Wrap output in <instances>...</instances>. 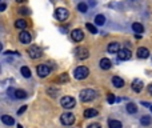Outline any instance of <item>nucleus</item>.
<instances>
[{"mask_svg":"<svg viewBox=\"0 0 152 128\" xmlns=\"http://www.w3.org/2000/svg\"><path fill=\"white\" fill-rule=\"evenodd\" d=\"M20 72H21V75H23L24 77H27V79H28V77L31 76V69H29L28 67H21Z\"/></svg>","mask_w":152,"mask_h":128,"instance_id":"5701e85b","label":"nucleus"},{"mask_svg":"<svg viewBox=\"0 0 152 128\" xmlns=\"http://www.w3.org/2000/svg\"><path fill=\"white\" fill-rule=\"evenodd\" d=\"M77 9H79L80 12H87V9H88V5L85 4V3H80V4L77 5Z\"/></svg>","mask_w":152,"mask_h":128,"instance_id":"cd10ccee","label":"nucleus"},{"mask_svg":"<svg viewBox=\"0 0 152 128\" xmlns=\"http://www.w3.org/2000/svg\"><path fill=\"white\" fill-rule=\"evenodd\" d=\"M132 89L135 91V92H140L141 89H143V81L141 80H139V79H135L132 81Z\"/></svg>","mask_w":152,"mask_h":128,"instance_id":"f8f14e48","label":"nucleus"},{"mask_svg":"<svg viewBox=\"0 0 152 128\" xmlns=\"http://www.w3.org/2000/svg\"><path fill=\"white\" fill-rule=\"evenodd\" d=\"M107 49H108L109 53H117L120 51V45H119V43H111Z\"/></svg>","mask_w":152,"mask_h":128,"instance_id":"dca6fc26","label":"nucleus"},{"mask_svg":"<svg viewBox=\"0 0 152 128\" xmlns=\"http://www.w3.org/2000/svg\"><path fill=\"white\" fill-rule=\"evenodd\" d=\"M28 55L31 59H39L43 55V49L37 45H32V47L28 48Z\"/></svg>","mask_w":152,"mask_h":128,"instance_id":"7ed1b4c3","label":"nucleus"},{"mask_svg":"<svg viewBox=\"0 0 152 128\" xmlns=\"http://www.w3.org/2000/svg\"><path fill=\"white\" fill-rule=\"evenodd\" d=\"M15 27L19 29H24L27 27V21L24 20V19H17V20L15 21Z\"/></svg>","mask_w":152,"mask_h":128,"instance_id":"6ab92c4d","label":"nucleus"},{"mask_svg":"<svg viewBox=\"0 0 152 128\" xmlns=\"http://www.w3.org/2000/svg\"><path fill=\"white\" fill-rule=\"evenodd\" d=\"M148 92L152 95V84H149V85H148Z\"/></svg>","mask_w":152,"mask_h":128,"instance_id":"72a5a7b5","label":"nucleus"},{"mask_svg":"<svg viewBox=\"0 0 152 128\" xmlns=\"http://www.w3.org/2000/svg\"><path fill=\"white\" fill-rule=\"evenodd\" d=\"M15 97L16 99H25L27 97V92L23 89H16L15 91Z\"/></svg>","mask_w":152,"mask_h":128,"instance_id":"aec40b11","label":"nucleus"},{"mask_svg":"<svg viewBox=\"0 0 152 128\" xmlns=\"http://www.w3.org/2000/svg\"><path fill=\"white\" fill-rule=\"evenodd\" d=\"M61 105H63V108L65 109H71L75 107V104H76V101H75V99L72 97V96H64L63 99L60 100Z\"/></svg>","mask_w":152,"mask_h":128,"instance_id":"20e7f679","label":"nucleus"},{"mask_svg":"<svg viewBox=\"0 0 152 128\" xmlns=\"http://www.w3.org/2000/svg\"><path fill=\"white\" fill-rule=\"evenodd\" d=\"M127 112L128 113H136V112H137V107H136L133 103H128L127 104Z\"/></svg>","mask_w":152,"mask_h":128,"instance_id":"412c9836","label":"nucleus"},{"mask_svg":"<svg viewBox=\"0 0 152 128\" xmlns=\"http://www.w3.org/2000/svg\"><path fill=\"white\" fill-rule=\"evenodd\" d=\"M4 9H5V4H4V3H3V4L0 5V11H4Z\"/></svg>","mask_w":152,"mask_h":128,"instance_id":"f704fd0d","label":"nucleus"},{"mask_svg":"<svg viewBox=\"0 0 152 128\" xmlns=\"http://www.w3.org/2000/svg\"><path fill=\"white\" fill-rule=\"evenodd\" d=\"M140 123H141L143 125H149V124L152 123V117H151V116H143V117L140 119Z\"/></svg>","mask_w":152,"mask_h":128,"instance_id":"393cba45","label":"nucleus"},{"mask_svg":"<svg viewBox=\"0 0 152 128\" xmlns=\"http://www.w3.org/2000/svg\"><path fill=\"white\" fill-rule=\"evenodd\" d=\"M111 60H109V59H107V57H103L100 60V68L101 69H109L111 68Z\"/></svg>","mask_w":152,"mask_h":128,"instance_id":"f3484780","label":"nucleus"},{"mask_svg":"<svg viewBox=\"0 0 152 128\" xmlns=\"http://www.w3.org/2000/svg\"><path fill=\"white\" fill-rule=\"evenodd\" d=\"M151 111H152V107H151Z\"/></svg>","mask_w":152,"mask_h":128,"instance_id":"58836bf2","label":"nucleus"},{"mask_svg":"<svg viewBox=\"0 0 152 128\" xmlns=\"http://www.w3.org/2000/svg\"><path fill=\"white\" fill-rule=\"evenodd\" d=\"M60 120L64 125H72L75 123V115L71 113V112H64V113L61 115Z\"/></svg>","mask_w":152,"mask_h":128,"instance_id":"39448f33","label":"nucleus"},{"mask_svg":"<svg viewBox=\"0 0 152 128\" xmlns=\"http://www.w3.org/2000/svg\"><path fill=\"white\" fill-rule=\"evenodd\" d=\"M107 99H108V103H109V104H113L115 100H116V99H115V95H112V93H108Z\"/></svg>","mask_w":152,"mask_h":128,"instance_id":"c756f323","label":"nucleus"},{"mask_svg":"<svg viewBox=\"0 0 152 128\" xmlns=\"http://www.w3.org/2000/svg\"><path fill=\"white\" fill-rule=\"evenodd\" d=\"M71 37L73 41H81V40L84 39V33H83L81 29H73V31L71 32Z\"/></svg>","mask_w":152,"mask_h":128,"instance_id":"1a4fd4ad","label":"nucleus"},{"mask_svg":"<svg viewBox=\"0 0 152 128\" xmlns=\"http://www.w3.org/2000/svg\"><path fill=\"white\" fill-rule=\"evenodd\" d=\"M132 29H133L135 32H139V33H140V32L144 31V27L141 25L140 23H133V24H132Z\"/></svg>","mask_w":152,"mask_h":128,"instance_id":"b1692460","label":"nucleus"},{"mask_svg":"<svg viewBox=\"0 0 152 128\" xmlns=\"http://www.w3.org/2000/svg\"><path fill=\"white\" fill-rule=\"evenodd\" d=\"M141 104H143V105H145V107H149V104H148V103H145V101H143Z\"/></svg>","mask_w":152,"mask_h":128,"instance_id":"c9c22d12","label":"nucleus"},{"mask_svg":"<svg viewBox=\"0 0 152 128\" xmlns=\"http://www.w3.org/2000/svg\"><path fill=\"white\" fill-rule=\"evenodd\" d=\"M75 79H77V80H83V79H85V77L89 75V69L87 68V67H83V65H80V67H77L76 69H75Z\"/></svg>","mask_w":152,"mask_h":128,"instance_id":"f03ea898","label":"nucleus"},{"mask_svg":"<svg viewBox=\"0 0 152 128\" xmlns=\"http://www.w3.org/2000/svg\"><path fill=\"white\" fill-rule=\"evenodd\" d=\"M36 71L40 77H47L51 73V67L47 65V64H40V65H37Z\"/></svg>","mask_w":152,"mask_h":128,"instance_id":"423d86ee","label":"nucleus"},{"mask_svg":"<svg viewBox=\"0 0 152 128\" xmlns=\"http://www.w3.org/2000/svg\"><path fill=\"white\" fill-rule=\"evenodd\" d=\"M85 28H87L88 31L91 32V33H96V32H97V28H96V25H93V24H91V23L85 24Z\"/></svg>","mask_w":152,"mask_h":128,"instance_id":"bb28decb","label":"nucleus"},{"mask_svg":"<svg viewBox=\"0 0 152 128\" xmlns=\"http://www.w3.org/2000/svg\"><path fill=\"white\" fill-rule=\"evenodd\" d=\"M87 128H101V125L99 124V123H92V124H89Z\"/></svg>","mask_w":152,"mask_h":128,"instance_id":"2f4dec72","label":"nucleus"},{"mask_svg":"<svg viewBox=\"0 0 152 128\" xmlns=\"http://www.w3.org/2000/svg\"><path fill=\"white\" fill-rule=\"evenodd\" d=\"M95 97H96V92L93 89H89V88H85V89H83L80 92V100L84 101V103L92 101Z\"/></svg>","mask_w":152,"mask_h":128,"instance_id":"f257e3e1","label":"nucleus"},{"mask_svg":"<svg viewBox=\"0 0 152 128\" xmlns=\"http://www.w3.org/2000/svg\"><path fill=\"white\" fill-rule=\"evenodd\" d=\"M108 125L109 128H121V123L117 121V120H109Z\"/></svg>","mask_w":152,"mask_h":128,"instance_id":"a878e982","label":"nucleus"},{"mask_svg":"<svg viewBox=\"0 0 152 128\" xmlns=\"http://www.w3.org/2000/svg\"><path fill=\"white\" fill-rule=\"evenodd\" d=\"M68 15H69V13H68V9H65V8H57V9L55 11L56 19H57V20H60V21L67 20Z\"/></svg>","mask_w":152,"mask_h":128,"instance_id":"0eeeda50","label":"nucleus"},{"mask_svg":"<svg viewBox=\"0 0 152 128\" xmlns=\"http://www.w3.org/2000/svg\"><path fill=\"white\" fill-rule=\"evenodd\" d=\"M97 109H93V108H88L84 111V117L85 119H91V117H96V115H97Z\"/></svg>","mask_w":152,"mask_h":128,"instance_id":"2eb2a0df","label":"nucleus"},{"mask_svg":"<svg viewBox=\"0 0 152 128\" xmlns=\"http://www.w3.org/2000/svg\"><path fill=\"white\" fill-rule=\"evenodd\" d=\"M117 57H119L120 60H128V59H131V51L127 49V48L120 49L119 52H117Z\"/></svg>","mask_w":152,"mask_h":128,"instance_id":"9b49d317","label":"nucleus"},{"mask_svg":"<svg viewBox=\"0 0 152 128\" xmlns=\"http://www.w3.org/2000/svg\"><path fill=\"white\" fill-rule=\"evenodd\" d=\"M17 3H23V1H25V0H16Z\"/></svg>","mask_w":152,"mask_h":128,"instance_id":"e433bc0d","label":"nucleus"},{"mask_svg":"<svg viewBox=\"0 0 152 128\" xmlns=\"http://www.w3.org/2000/svg\"><path fill=\"white\" fill-rule=\"evenodd\" d=\"M104 23H105V17H104L103 15H97L95 17V24L96 25H103Z\"/></svg>","mask_w":152,"mask_h":128,"instance_id":"4be33fe9","label":"nucleus"},{"mask_svg":"<svg viewBox=\"0 0 152 128\" xmlns=\"http://www.w3.org/2000/svg\"><path fill=\"white\" fill-rule=\"evenodd\" d=\"M57 81H59V83H65V81H68V75H67V73H61L60 76H59Z\"/></svg>","mask_w":152,"mask_h":128,"instance_id":"c85d7f7f","label":"nucleus"},{"mask_svg":"<svg viewBox=\"0 0 152 128\" xmlns=\"http://www.w3.org/2000/svg\"><path fill=\"white\" fill-rule=\"evenodd\" d=\"M19 13H23V15H29V9L28 8H20V9H19Z\"/></svg>","mask_w":152,"mask_h":128,"instance_id":"7c9ffc66","label":"nucleus"},{"mask_svg":"<svg viewBox=\"0 0 152 128\" xmlns=\"http://www.w3.org/2000/svg\"><path fill=\"white\" fill-rule=\"evenodd\" d=\"M75 55H76V57L79 59V60H84V59H87L88 56H89V52H88L87 48L79 47V48H76V51H75Z\"/></svg>","mask_w":152,"mask_h":128,"instance_id":"6e6552de","label":"nucleus"},{"mask_svg":"<svg viewBox=\"0 0 152 128\" xmlns=\"http://www.w3.org/2000/svg\"><path fill=\"white\" fill-rule=\"evenodd\" d=\"M25 109H27V105H23V107H21V108L17 111V115H21L24 111H25Z\"/></svg>","mask_w":152,"mask_h":128,"instance_id":"473e14b6","label":"nucleus"},{"mask_svg":"<svg viewBox=\"0 0 152 128\" xmlns=\"http://www.w3.org/2000/svg\"><path fill=\"white\" fill-rule=\"evenodd\" d=\"M148 56H149V51L147 49V48H144V47L137 48V57H140V59H147Z\"/></svg>","mask_w":152,"mask_h":128,"instance_id":"4468645a","label":"nucleus"},{"mask_svg":"<svg viewBox=\"0 0 152 128\" xmlns=\"http://www.w3.org/2000/svg\"><path fill=\"white\" fill-rule=\"evenodd\" d=\"M17 128H23V125H21V124H19V125H17Z\"/></svg>","mask_w":152,"mask_h":128,"instance_id":"4c0bfd02","label":"nucleus"},{"mask_svg":"<svg viewBox=\"0 0 152 128\" xmlns=\"http://www.w3.org/2000/svg\"><path fill=\"white\" fill-rule=\"evenodd\" d=\"M31 33L27 31H21L20 35H19V40H20L23 44H28V43H31Z\"/></svg>","mask_w":152,"mask_h":128,"instance_id":"9d476101","label":"nucleus"},{"mask_svg":"<svg viewBox=\"0 0 152 128\" xmlns=\"http://www.w3.org/2000/svg\"><path fill=\"white\" fill-rule=\"evenodd\" d=\"M1 121L4 123L5 125H13V124H15V120H13L11 116H8V115H3V116H1Z\"/></svg>","mask_w":152,"mask_h":128,"instance_id":"a211bd4d","label":"nucleus"},{"mask_svg":"<svg viewBox=\"0 0 152 128\" xmlns=\"http://www.w3.org/2000/svg\"><path fill=\"white\" fill-rule=\"evenodd\" d=\"M112 84H113L116 88H123L124 87V80L119 76H113L112 77Z\"/></svg>","mask_w":152,"mask_h":128,"instance_id":"ddd939ff","label":"nucleus"}]
</instances>
